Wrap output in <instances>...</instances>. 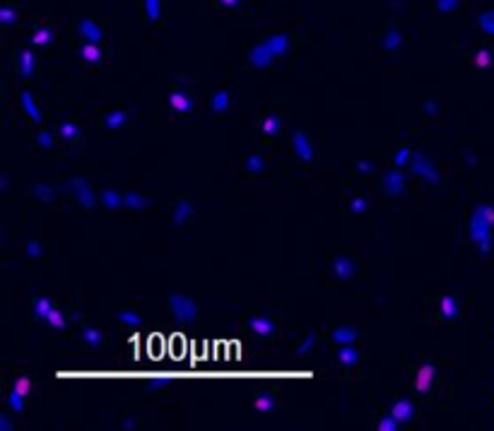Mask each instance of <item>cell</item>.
Returning a JSON list of instances; mask_svg holds the SVG:
<instances>
[{"label":"cell","mask_w":494,"mask_h":431,"mask_svg":"<svg viewBox=\"0 0 494 431\" xmlns=\"http://www.w3.org/2000/svg\"><path fill=\"white\" fill-rule=\"evenodd\" d=\"M429 381H431V368H427V374L422 371L420 378H417V390H420V393L422 390H427V388H429Z\"/></svg>","instance_id":"1"},{"label":"cell","mask_w":494,"mask_h":431,"mask_svg":"<svg viewBox=\"0 0 494 431\" xmlns=\"http://www.w3.org/2000/svg\"><path fill=\"white\" fill-rule=\"evenodd\" d=\"M222 3H224V5H237L239 0H222Z\"/></svg>","instance_id":"2"}]
</instances>
